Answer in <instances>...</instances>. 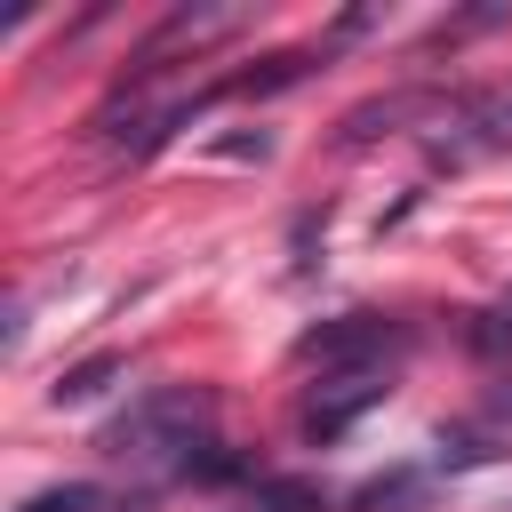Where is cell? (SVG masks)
Segmentation results:
<instances>
[{
  "mask_svg": "<svg viewBox=\"0 0 512 512\" xmlns=\"http://www.w3.org/2000/svg\"><path fill=\"white\" fill-rule=\"evenodd\" d=\"M112 464H136V472H192V456L208 448V392L192 384H168V392H144L120 424H104L96 440Z\"/></svg>",
  "mask_w": 512,
  "mask_h": 512,
  "instance_id": "6da1fadb",
  "label": "cell"
},
{
  "mask_svg": "<svg viewBox=\"0 0 512 512\" xmlns=\"http://www.w3.org/2000/svg\"><path fill=\"white\" fill-rule=\"evenodd\" d=\"M248 512H328V504H320V488H304V480H256Z\"/></svg>",
  "mask_w": 512,
  "mask_h": 512,
  "instance_id": "8992f818",
  "label": "cell"
},
{
  "mask_svg": "<svg viewBox=\"0 0 512 512\" xmlns=\"http://www.w3.org/2000/svg\"><path fill=\"white\" fill-rule=\"evenodd\" d=\"M416 496V472H392V480H376V488H360V512H400Z\"/></svg>",
  "mask_w": 512,
  "mask_h": 512,
  "instance_id": "52a82bcc",
  "label": "cell"
},
{
  "mask_svg": "<svg viewBox=\"0 0 512 512\" xmlns=\"http://www.w3.org/2000/svg\"><path fill=\"white\" fill-rule=\"evenodd\" d=\"M120 368H128V360H120V352H96V360H80V368H64V376H56V392H48V400H56V408H80V400H96V392H104V384H112V376H120Z\"/></svg>",
  "mask_w": 512,
  "mask_h": 512,
  "instance_id": "5b68a950",
  "label": "cell"
},
{
  "mask_svg": "<svg viewBox=\"0 0 512 512\" xmlns=\"http://www.w3.org/2000/svg\"><path fill=\"white\" fill-rule=\"evenodd\" d=\"M400 344V328H384L376 312H344V320H320L296 336V360L320 368V376H344V368H384V352Z\"/></svg>",
  "mask_w": 512,
  "mask_h": 512,
  "instance_id": "7a4b0ae2",
  "label": "cell"
},
{
  "mask_svg": "<svg viewBox=\"0 0 512 512\" xmlns=\"http://www.w3.org/2000/svg\"><path fill=\"white\" fill-rule=\"evenodd\" d=\"M392 384H384V368H344V376H320L312 392H304V408H296V424H304V440H344L376 400H384Z\"/></svg>",
  "mask_w": 512,
  "mask_h": 512,
  "instance_id": "3957f363",
  "label": "cell"
},
{
  "mask_svg": "<svg viewBox=\"0 0 512 512\" xmlns=\"http://www.w3.org/2000/svg\"><path fill=\"white\" fill-rule=\"evenodd\" d=\"M440 160H472V152H504L512 144V88H472V96H448L440 112Z\"/></svg>",
  "mask_w": 512,
  "mask_h": 512,
  "instance_id": "277c9868",
  "label": "cell"
},
{
  "mask_svg": "<svg viewBox=\"0 0 512 512\" xmlns=\"http://www.w3.org/2000/svg\"><path fill=\"white\" fill-rule=\"evenodd\" d=\"M16 512H96V488H80V480H72V488H40V496L16 504Z\"/></svg>",
  "mask_w": 512,
  "mask_h": 512,
  "instance_id": "ba28073f",
  "label": "cell"
}]
</instances>
